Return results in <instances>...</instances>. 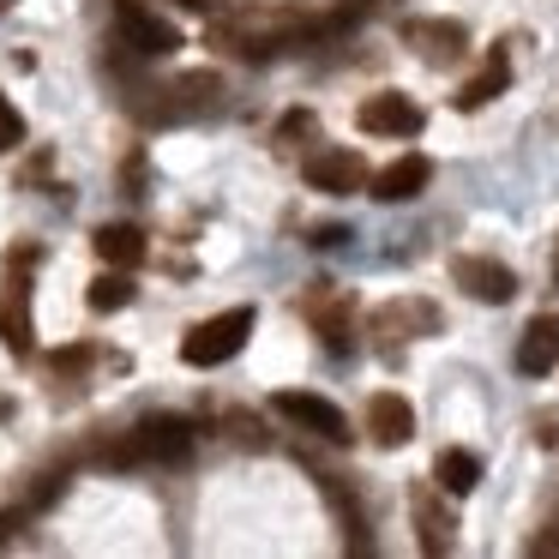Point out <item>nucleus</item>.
Instances as JSON below:
<instances>
[{
    "label": "nucleus",
    "mask_w": 559,
    "mask_h": 559,
    "mask_svg": "<svg viewBox=\"0 0 559 559\" xmlns=\"http://www.w3.org/2000/svg\"><path fill=\"white\" fill-rule=\"evenodd\" d=\"M247 337H253V307H229V313L205 319V325H193L181 337V361L187 367H223L229 355L247 349Z\"/></svg>",
    "instance_id": "f257e3e1"
},
{
    "label": "nucleus",
    "mask_w": 559,
    "mask_h": 559,
    "mask_svg": "<svg viewBox=\"0 0 559 559\" xmlns=\"http://www.w3.org/2000/svg\"><path fill=\"white\" fill-rule=\"evenodd\" d=\"M271 409H277L283 421H295L301 433H313V439H331V445L349 439V415H343L331 397H313V391H277Z\"/></svg>",
    "instance_id": "f03ea898"
},
{
    "label": "nucleus",
    "mask_w": 559,
    "mask_h": 559,
    "mask_svg": "<svg viewBox=\"0 0 559 559\" xmlns=\"http://www.w3.org/2000/svg\"><path fill=\"white\" fill-rule=\"evenodd\" d=\"M133 445L139 463H187L193 457V427H187V415H145L133 427Z\"/></svg>",
    "instance_id": "7ed1b4c3"
},
{
    "label": "nucleus",
    "mask_w": 559,
    "mask_h": 559,
    "mask_svg": "<svg viewBox=\"0 0 559 559\" xmlns=\"http://www.w3.org/2000/svg\"><path fill=\"white\" fill-rule=\"evenodd\" d=\"M421 121L427 115L415 109V97H403V91H379V97H367L361 109H355V127H361V133H379V139H415Z\"/></svg>",
    "instance_id": "20e7f679"
},
{
    "label": "nucleus",
    "mask_w": 559,
    "mask_h": 559,
    "mask_svg": "<svg viewBox=\"0 0 559 559\" xmlns=\"http://www.w3.org/2000/svg\"><path fill=\"white\" fill-rule=\"evenodd\" d=\"M403 43H409L421 61L445 67V61H457V55L469 49V31H463L457 19H409V25H403Z\"/></svg>",
    "instance_id": "39448f33"
},
{
    "label": "nucleus",
    "mask_w": 559,
    "mask_h": 559,
    "mask_svg": "<svg viewBox=\"0 0 559 559\" xmlns=\"http://www.w3.org/2000/svg\"><path fill=\"white\" fill-rule=\"evenodd\" d=\"M121 49L151 55V61H163V55H175V49H181V31H175V25H163L157 13H145V7H133V0H127V7H121Z\"/></svg>",
    "instance_id": "423d86ee"
},
{
    "label": "nucleus",
    "mask_w": 559,
    "mask_h": 559,
    "mask_svg": "<svg viewBox=\"0 0 559 559\" xmlns=\"http://www.w3.org/2000/svg\"><path fill=\"white\" fill-rule=\"evenodd\" d=\"M301 175L313 193H361L367 187V163L355 151H319V157L301 163Z\"/></svg>",
    "instance_id": "0eeeda50"
},
{
    "label": "nucleus",
    "mask_w": 559,
    "mask_h": 559,
    "mask_svg": "<svg viewBox=\"0 0 559 559\" xmlns=\"http://www.w3.org/2000/svg\"><path fill=\"white\" fill-rule=\"evenodd\" d=\"M451 277H457L463 295H475V301H487V307H506L511 295H518V277H511L499 259H457Z\"/></svg>",
    "instance_id": "6e6552de"
},
{
    "label": "nucleus",
    "mask_w": 559,
    "mask_h": 559,
    "mask_svg": "<svg viewBox=\"0 0 559 559\" xmlns=\"http://www.w3.org/2000/svg\"><path fill=\"white\" fill-rule=\"evenodd\" d=\"M409 511H415V535H421V554H451L457 547V518L439 506L433 487H415L409 493Z\"/></svg>",
    "instance_id": "1a4fd4ad"
},
{
    "label": "nucleus",
    "mask_w": 559,
    "mask_h": 559,
    "mask_svg": "<svg viewBox=\"0 0 559 559\" xmlns=\"http://www.w3.org/2000/svg\"><path fill=\"white\" fill-rule=\"evenodd\" d=\"M367 433H373L385 451L409 445V439H415V409H409V397H397V391H379V397L367 403Z\"/></svg>",
    "instance_id": "9d476101"
},
{
    "label": "nucleus",
    "mask_w": 559,
    "mask_h": 559,
    "mask_svg": "<svg viewBox=\"0 0 559 559\" xmlns=\"http://www.w3.org/2000/svg\"><path fill=\"white\" fill-rule=\"evenodd\" d=\"M554 367H559V313H535L530 331H523V343H518V373L542 379V373H554Z\"/></svg>",
    "instance_id": "9b49d317"
},
{
    "label": "nucleus",
    "mask_w": 559,
    "mask_h": 559,
    "mask_svg": "<svg viewBox=\"0 0 559 559\" xmlns=\"http://www.w3.org/2000/svg\"><path fill=\"white\" fill-rule=\"evenodd\" d=\"M427 181H433V163L427 157H397L391 169L373 175V199L379 205H409L415 193H427Z\"/></svg>",
    "instance_id": "f8f14e48"
},
{
    "label": "nucleus",
    "mask_w": 559,
    "mask_h": 559,
    "mask_svg": "<svg viewBox=\"0 0 559 559\" xmlns=\"http://www.w3.org/2000/svg\"><path fill=\"white\" fill-rule=\"evenodd\" d=\"M373 331L379 337H427V331H439V307L433 301H391L373 313Z\"/></svg>",
    "instance_id": "ddd939ff"
},
{
    "label": "nucleus",
    "mask_w": 559,
    "mask_h": 559,
    "mask_svg": "<svg viewBox=\"0 0 559 559\" xmlns=\"http://www.w3.org/2000/svg\"><path fill=\"white\" fill-rule=\"evenodd\" d=\"M0 337L13 355H31V313H25V283L0 289Z\"/></svg>",
    "instance_id": "4468645a"
},
{
    "label": "nucleus",
    "mask_w": 559,
    "mask_h": 559,
    "mask_svg": "<svg viewBox=\"0 0 559 559\" xmlns=\"http://www.w3.org/2000/svg\"><path fill=\"white\" fill-rule=\"evenodd\" d=\"M307 319L319 325V337H325L331 349L349 343V301H343V295H307Z\"/></svg>",
    "instance_id": "2eb2a0df"
},
{
    "label": "nucleus",
    "mask_w": 559,
    "mask_h": 559,
    "mask_svg": "<svg viewBox=\"0 0 559 559\" xmlns=\"http://www.w3.org/2000/svg\"><path fill=\"white\" fill-rule=\"evenodd\" d=\"M433 481L445 487V493H475V481H481V457H475V451H439Z\"/></svg>",
    "instance_id": "dca6fc26"
},
{
    "label": "nucleus",
    "mask_w": 559,
    "mask_h": 559,
    "mask_svg": "<svg viewBox=\"0 0 559 559\" xmlns=\"http://www.w3.org/2000/svg\"><path fill=\"white\" fill-rule=\"evenodd\" d=\"M97 253H103V265H139L145 259V235L133 229V223H109V229L97 235Z\"/></svg>",
    "instance_id": "f3484780"
},
{
    "label": "nucleus",
    "mask_w": 559,
    "mask_h": 559,
    "mask_svg": "<svg viewBox=\"0 0 559 559\" xmlns=\"http://www.w3.org/2000/svg\"><path fill=\"white\" fill-rule=\"evenodd\" d=\"M506 79H511V67H506V61H499V55H493V61H487V73H481V79H469V85L457 91V109H463V115L487 109V103H493L499 91H506Z\"/></svg>",
    "instance_id": "a211bd4d"
},
{
    "label": "nucleus",
    "mask_w": 559,
    "mask_h": 559,
    "mask_svg": "<svg viewBox=\"0 0 559 559\" xmlns=\"http://www.w3.org/2000/svg\"><path fill=\"white\" fill-rule=\"evenodd\" d=\"M127 301H133V277H127L121 265L103 271V277L91 283V313H121Z\"/></svg>",
    "instance_id": "6ab92c4d"
},
{
    "label": "nucleus",
    "mask_w": 559,
    "mask_h": 559,
    "mask_svg": "<svg viewBox=\"0 0 559 559\" xmlns=\"http://www.w3.org/2000/svg\"><path fill=\"white\" fill-rule=\"evenodd\" d=\"M19 139H25V121H19L13 103L0 97V151H19Z\"/></svg>",
    "instance_id": "aec40b11"
},
{
    "label": "nucleus",
    "mask_w": 559,
    "mask_h": 559,
    "mask_svg": "<svg viewBox=\"0 0 559 559\" xmlns=\"http://www.w3.org/2000/svg\"><path fill=\"white\" fill-rule=\"evenodd\" d=\"M229 439H241V445H265V433H259V421H253V415H229Z\"/></svg>",
    "instance_id": "412c9836"
},
{
    "label": "nucleus",
    "mask_w": 559,
    "mask_h": 559,
    "mask_svg": "<svg viewBox=\"0 0 559 559\" xmlns=\"http://www.w3.org/2000/svg\"><path fill=\"white\" fill-rule=\"evenodd\" d=\"M19 530H25V511H0V547L13 542Z\"/></svg>",
    "instance_id": "4be33fe9"
},
{
    "label": "nucleus",
    "mask_w": 559,
    "mask_h": 559,
    "mask_svg": "<svg viewBox=\"0 0 559 559\" xmlns=\"http://www.w3.org/2000/svg\"><path fill=\"white\" fill-rule=\"evenodd\" d=\"M79 361H85V349H61V355H55V367H61V373H73Z\"/></svg>",
    "instance_id": "5701e85b"
},
{
    "label": "nucleus",
    "mask_w": 559,
    "mask_h": 559,
    "mask_svg": "<svg viewBox=\"0 0 559 559\" xmlns=\"http://www.w3.org/2000/svg\"><path fill=\"white\" fill-rule=\"evenodd\" d=\"M530 554H559V535H535V542H530Z\"/></svg>",
    "instance_id": "b1692460"
},
{
    "label": "nucleus",
    "mask_w": 559,
    "mask_h": 559,
    "mask_svg": "<svg viewBox=\"0 0 559 559\" xmlns=\"http://www.w3.org/2000/svg\"><path fill=\"white\" fill-rule=\"evenodd\" d=\"M0 7H7V0H0Z\"/></svg>",
    "instance_id": "393cba45"
}]
</instances>
